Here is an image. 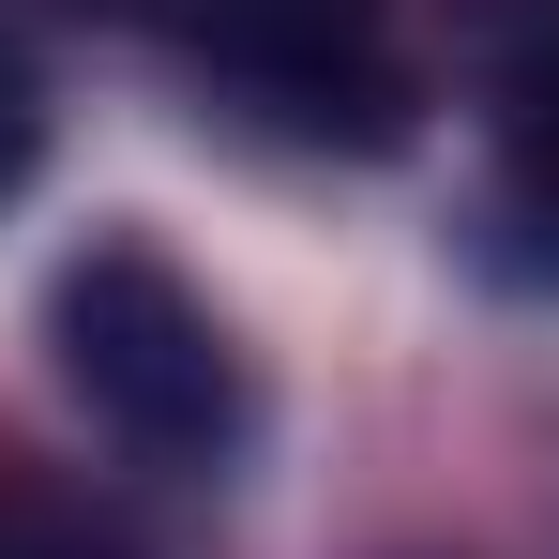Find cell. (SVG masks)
Instances as JSON below:
<instances>
[{
    "mask_svg": "<svg viewBox=\"0 0 559 559\" xmlns=\"http://www.w3.org/2000/svg\"><path fill=\"white\" fill-rule=\"evenodd\" d=\"M61 378L92 393V424L152 468H212L242 439V364H227V318L197 302L152 242H92L61 273Z\"/></svg>",
    "mask_w": 559,
    "mask_h": 559,
    "instance_id": "obj_1",
    "label": "cell"
},
{
    "mask_svg": "<svg viewBox=\"0 0 559 559\" xmlns=\"http://www.w3.org/2000/svg\"><path fill=\"white\" fill-rule=\"evenodd\" d=\"M197 46L273 106V121L393 136V46H378V0H197Z\"/></svg>",
    "mask_w": 559,
    "mask_h": 559,
    "instance_id": "obj_2",
    "label": "cell"
},
{
    "mask_svg": "<svg viewBox=\"0 0 559 559\" xmlns=\"http://www.w3.org/2000/svg\"><path fill=\"white\" fill-rule=\"evenodd\" d=\"M499 152H514V227H559V15L499 76Z\"/></svg>",
    "mask_w": 559,
    "mask_h": 559,
    "instance_id": "obj_3",
    "label": "cell"
},
{
    "mask_svg": "<svg viewBox=\"0 0 559 559\" xmlns=\"http://www.w3.org/2000/svg\"><path fill=\"white\" fill-rule=\"evenodd\" d=\"M0 559H121V545H92L76 514H46V499H31V484L0 468Z\"/></svg>",
    "mask_w": 559,
    "mask_h": 559,
    "instance_id": "obj_4",
    "label": "cell"
},
{
    "mask_svg": "<svg viewBox=\"0 0 559 559\" xmlns=\"http://www.w3.org/2000/svg\"><path fill=\"white\" fill-rule=\"evenodd\" d=\"M31 167H46V92H31V61L0 46V197L31 182Z\"/></svg>",
    "mask_w": 559,
    "mask_h": 559,
    "instance_id": "obj_5",
    "label": "cell"
}]
</instances>
